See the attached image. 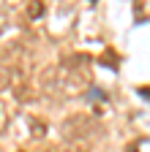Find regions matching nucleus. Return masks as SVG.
<instances>
[{
    "instance_id": "f257e3e1",
    "label": "nucleus",
    "mask_w": 150,
    "mask_h": 152,
    "mask_svg": "<svg viewBox=\"0 0 150 152\" xmlns=\"http://www.w3.org/2000/svg\"><path fill=\"white\" fill-rule=\"evenodd\" d=\"M63 136L68 141H82L87 136H93L96 133V125H93L90 117H85V114H74V117H66L63 120Z\"/></svg>"
},
{
    "instance_id": "f03ea898",
    "label": "nucleus",
    "mask_w": 150,
    "mask_h": 152,
    "mask_svg": "<svg viewBox=\"0 0 150 152\" xmlns=\"http://www.w3.org/2000/svg\"><path fill=\"white\" fill-rule=\"evenodd\" d=\"M11 109H8V103L6 101H0V136H8L11 133Z\"/></svg>"
},
{
    "instance_id": "7ed1b4c3",
    "label": "nucleus",
    "mask_w": 150,
    "mask_h": 152,
    "mask_svg": "<svg viewBox=\"0 0 150 152\" xmlns=\"http://www.w3.org/2000/svg\"><path fill=\"white\" fill-rule=\"evenodd\" d=\"M27 128L33 130V136H35V139H41L44 133H47V125H44L41 120H35V117H27Z\"/></svg>"
},
{
    "instance_id": "20e7f679",
    "label": "nucleus",
    "mask_w": 150,
    "mask_h": 152,
    "mask_svg": "<svg viewBox=\"0 0 150 152\" xmlns=\"http://www.w3.org/2000/svg\"><path fill=\"white\" fill-rule=\"evenodd\" d=\"M44 14V3H33V6H27V16L30 19H38Z\"/></svg>"
},
{
    "instance_id": "39448f33",
    "label": "nucleus",
    "mask_w": 150,
    "mask_h": 152,
    "mask_svg": "<svg viewBox=\"0 0 150 152\" xmlns=\"http://www.w3.org/2000/svg\"><path fill=\"white\" fill-rule=\"evenodd\" d=\"M98 63H106V65H115V68H117V63H115V52H112V49L104 52V57H101Z\"/></svg>"
}]
</instances>
